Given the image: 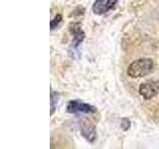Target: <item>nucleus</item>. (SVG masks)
Listing matches in <instances>:
<instances>
[{"label":"nucleus","mask_w":159,"mask_h":149,"mask_svg":"<svg viewBox=\"0 0 159 149\" xmlns=\"http://www.w3.org/2000/svg\"><path fill=\"white\" fill-rule=\"evenodd\" d=\"M153 69V61L151 59H139L132 62L127 69V74L130 78H142L151 73Z\"/></svg>","instance_id":"obj_1"},{"label":"nucleus","mask_w":159,"mask_h":149,"mask_svg":"<svg viewBox=\"0 0 159 149\" xmlns=\"http://www.w3.org/2000/svg\"><path fill=\"white\" fill-rule=\"evenodd\" d=\"M96 107H93L92 104H89L86 102H80V101H71L69 102L67 106V111L69 113H93L96 111Z\"/></svg>","instance_id":"obj_2"},{"label":"nucleus","mask_w":159,"mask_h":149,"mask_svg":"<svg viewBox=\"0 0 159 149\" xmlns=\"http://www.w3.org/2000/svg\"><path fill=\"white\" fill-rule=\"evenodd\" d=\"M159 92V81H148L139 87V94L144 99H151Z\"/></svg>","instance_id":"obj_3"},{"label":"nucleus","mask_w":159,"mask_h":149,"mask_svg":"<svg viewBox=\"0 0 159 149\" xmlns=\"http://www.w3.org/2000/svg\"><path fill=\"white\" fill-rule=\"evenodd\" d=\"M69 30L71 34L73 35V41H72V46L74 48H77L79 47L81 43L84 41V32L83 31V29L81 27V24L78 23V22H74L70 24V27Z\"/></svg>","instance_id":"obj_4"},{"label":"nucleus","mask_w":159,"mask_h":149,"mask_svg":"<svg viewBox=\"0 0 159 149\" xmlns=\"http://www.w3.org/2000/svg\"><path fill=\"white\" fill-rule=\"evenodd\" d=\"M81 133L82 135L89 142H94L97 139V130L96 126L87 119H83L81 122Z\"/></svg>","instance_id":"obj_5"},{"label":"nucleus","mask_w":159,"mask_h":149,"mask_svg":"<svg viewBox=\"0 0 159 149\" xmlns=\"http://www.w3.org/2000/svg\"><path fill=\"white\" fill-rule=\"evenodd\" d=\"M93 12L98 15L107 12V0H96L93 5Z\"/></svg>","instance_id":"obj_6"},{"label":"nucleus","mask_w":159,"mask_h":149,"mask_svg":"<svg viewBox=\"0 0 159 149\" xmlns=\"http://www.w3.org/2000/svg\"><path fill=\"white\" fill-rule=\"evenodd\" d=\"M58 93L55 92H51V115H53L55 111H56V106L58 103Z\"/></svg>","instance_id":"obj_7"},{"label":"nucleus","mask_w":159,"mask_h":149,"mask_svg":"<svg viewBox=\"0 0 159 149\" xmlns=\"http://www.w3.org/2000/svg\"><path fill=\"white\" fill-rule=\"evenodd\" d=\"M61 22H62V15L61 14H57L56 16H55V18L51 21V30H52V31L55 28H57L59 26V24Z\"/></svg>","instance_id":"obj_8"},{"label":"nucleus","mask_w":159,"mask_h":149,"mask_svg":"<svg viewBox=\"0 0 159 149\" xmlns=\"http://www.w3.org/2000/svg\"><path fill=\"white\" fill-rule=\"evenodd\" d=\"M120 126L123 130H128L130 128V121H129L128 118H123L121 122H120Z\"/></svg>","instance_id":"obj_9"},{"label":"nucleus","mask_w":159,"mask_h":149,"mask_svg":"<svg viewBox=\"0 0 159 149\" xmlns=\"http://www.w3.org/2000/svg\"><path fill=\"white\" fill-rule=\"evenodd\" d=\"M117 2V0H107V11L112 9Z\"/></svg>","instance_id":"obj_10"}]
</instances>
